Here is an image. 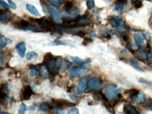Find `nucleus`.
I'll return each instance as SVG.
<instances>
[{
  "label": "nucleus",
  "mask_w": 152,
  "mask_h": 114,
  "mask_svg": "<svg viewBox=\"0 0 152 114\" xmlns=\"http://www.w3.org/2000/svg\"><path fill=\"white\" fill-rule=\"evenodd\" d=\"M121 91V88L117 89V85L112 84L107 85L104 88L105 94L109 99H114Z\"/></svg>",
  "instance_id": "obj_1"
},
{
  "label": "nucleus",
  "mask_w": 152,
  "mask_h": 114,
  "mask_svg": "<svg viewBox=\"0 0 152 114\" xmlns=\"http://www.w3.org/2000/svg\"><path fill=\"white\" fill-rule=\"evenodd\" d=\"M53 103L55 104V107L59 109L62 110L66 107H75L77 104L73 102H70L65 99L52 100Z\"/></svg>",
  "instance_id": "obj_2"
},
{
  "label": "nucleus",
  "mask_w": 152,
  "mask_h": 114,
  "mask_svg": "<svg viewBox=\"0 0 152 114\" xmlns=\"http://www.w3.org/2000/svg\"><path fill=\"white\" fill-rule=\"evenodd\" d=\"M101 83L98 77H91L87 82V88L89 90H99L100 88Z\"/></svg>",
  "instance_id": "obj_3"
},
{
  "label": "nucleus",
  "mask_w": 152,
  "mask_h": 114,
  "mask_svg": "<svg viewBox=\"0 0 152 114\" xmlns=\"http://www.w3.org/2000/svg\"><path fill=\"white\" fill-rule=\"evenodd\" d=\"M89 71V69L83 66L73 68L70 69V76L72 77H76L81 75L87 74Z\"/></svg>",
  "instance_id": "obj_4"
},
{
  "label": "nucleus",
  "mask_w": 152,
  "mask_h": 114,
  "mask_svg": "<svg viewBox=\"0 0 152 114\" xmlns=\"http://www.w3.org/2000/svg\"><path fill=\"white\" fill-rule=\"evenodd\" d=\"M33 94L32 89L30 86H25L21 91L20 99L21 100H27Z\"/></svg>",
  "instance_id": "obj_5"
},
{
  "label": "nucleus",
  "mask_w": 152,
  "mask_h": 114,
  "mask_svg": "<svg viewBox=\"0 0 152 114\" xmlns=\"http://www.w3.org/2000/svg\"><path fill=\"white\" fill-rule=\"evenodd\" d=\"M49 9L54 20L57 23H61L63 21L60 16V13L56 7L53 5H50L49 6Z\"/></svg>",
  "instance_id": "obj_6"
},
{
  "label": "nucleus",
  "mask_w": 152,
  "mask_h": 114,
  "mask_svg": "<svg viewBox=\"0 0 152 114\" xmlns=\"http://www.w3.org/2000/svg\"><path fill=\"white\" fill-rule=\"evenodd\" d=\"M134 38L137 45L141 49L145 42V39L144 34L142 32H137L134 34Z\"/></svg>",
  "instance_id": "obj_7"
},
{
  "label": "nucleus",
  "mask_w": 152,
  "mask_h": 114,
  "mask_svg": "<svg viewBox=\"0 0 152 114\" xmlns=\"http://www.w3.org/2000/svg\"><path fill=\"white\" fill-rule=\"evenodd\" d=\"M87 86V79L85 77L80 78L76 88V92L78 94H82L85 91L86 86Z\"/></svg>",
  "instance_id": "obj_8"
},
{
  "label": "nucleus",
  "mask_w": 152,
  "mask_h": 114,
  "mask_svg": "<svg viewBox=\"0 0 152 114\" xmlns=\"http://www.w3.org/2000/svg\"><path fill=\"white\" fill-rule=\"evenodd\" d=\"M30 23L24 20H18L15 23V26L18 29L23 30H27Z\"/></svg>",
  "instance_id": "obj_9"
},
{
  "label": "nucleus",
  "mask_w": 152,
  "mask_h": 114,
  "mask_svg": "<svg viewBox=\"0 0 152 114\" xmlns=\"http://www.w3.org/2000/svg\"><path fill=\"white\" fill-rule=\"evenodd\" d=\"M15 48L17 50L18 54L20 57L23 58L25 55L26 51V46L25 42H22L18 43L15 46Z\"/></svg>",
  "instance_id": "obj_10"
},
{
  "label": "nucleus",
  "mask_w": 152,
  "mask_h": 114,
  "mask_svg": "<svg viewBox=\"0 0 152 114\" xmlns=\"http://www.w3.org/2000/svg\"><path fill=\"white\" fill-rule=\"evenodd\" d=\"M13 19V16L11 13L7 12H1L0 20L3 23H8Z\"/></svg>",
  "instance_id": "obj_11"
},
{
  "label": "nucleus",
  "mask_w": 152,
  "mask_h": 114,
  "mask_svg": "<svg viewBox=\"0 0 152 114\" xmlns=\"http://www.w3.org/2000/svg\"><path fill=\"white\" fill-rule=\"evenodd\" d=\"M110 24L113 27L119 28L123 26L124 21L120 17H115L112 18L110 20Z\"/></svg>",
  "instance_id": "obj_12"
},
{
  "label": "nucleus",
  "mask_w": 152,
  "mask_h": 114,
  "mask_svg": "<svg viewBox=\"0 0 152 114\" xmlns=\"http://www.w3.org/2000/svg\"><path fill=\"white\" fill-rule=\"evenodd\" d=\"M39 75L42 78L46 79L50 77V73L46 66L42 63L40 64L39 67Z\"/></svg>",
  "instance_id": "obj_13"
},
{
  "label": "nucleus",
  "mask_w": 152,
  "mask_h": 114,
  "mask_svg": "<svg viewBox=\"0 0 152 114\" xmlns=\"http://www.w3.org/2000/svg\"><path fill=\"white\" fill-rule=\"evenodd\" d=\"M26 8L27 10L34 16H36V17H40L41 16L39 11L34 5L27 4H26Z\"/></svg>",
  "instance_id": "obj_14"
},
{
  "label": "nucleus",
  "mask_w": 152,
  "mask_h": 114,
  "mask_svg": "<svg viewBox=\"0 0 152 114\" xmlns=\"http://www.w3.org/2000/svg\"><path fill=\"white\" fill-rule=\"evenodd\" d=\"M12 41H13L11 39H9V38H7L4 36L1 35V37H0V46H1V48H4L7 45L11 44Z\"/></svg>",
  "instance_id": "obj_15"
},
{
  "label": "nucleus",
  "mask_w": 152,
  "mask_h": 114,
  "mask_svg": "<svg viewBox=\"0 0 152 114\" xmlns=\"http://www.w3.org/2000/svg\"><path fill=\"white\" fill-rule=\"evenodd\" d=\"M132 99L134 102H144L145 99V95L143 92H139L137 95L132 97Z\"/></svg>",
  "instance_id": "obj_16"
},
{
  "label": "nucleus",
  "mask_w": 152,
  "mask_h": 114,
  "mask_svg": "<svg viewBox=\"0 0 152 114\" xmlns=\"http://www.w3.org/2000/svg\"><path fill=\"white\" fill-rule=\"evenodd\" d=\"M51 108H51V106L47 102H42L39 106V109L40 110L44 113L48 112Z\"/></svg>",
  "instance_id": "obj_17"
},
{
  "label": "nucleus",
  "mask_w": 152,
  "mask_h": 114,
  "mask_svg": "<svg viewBox=\"0 0 152 114\" xmlns=\"http://www.w3.org/2000/svg\"><path fill=\"white\" fill-rule=\"evenodd\" d=\"M124 110L125 113H127V114H131V113L137 114V113H139V112L135 108V107H133L132 105H125L124 107Z\"/></svg>",
  "instance_id": "obj_18"
},
{
  "label": "nucleus",
  "mask_w": 152,
  "mask_h": 114,
  "mask_svg": "<svg viewBox=\"0 0 152 114\" xmlns=\"http://www.w3.org/2000/svg\"><path fill=\"white\" fill-rule=\"evenodd\" d=\"M73 3L70 1H67L64 5V10L66 13L69 14L74 9Z\"/></svg>",
  "instance_id": "obj_19"
},
{
  "label": "nucleus",
  "mask_w": 152,
  "mask_h": 114,
  "mask_svg": "<svg viewBox=\"0 0 152 114\" xmlns=\"http://www.w3.org/2000/svg\"><path fill=\"white\" fill-rule=\"evenodd\" d=\"M72 65V63L71 61H69L68 60H64V61L63 66H62V68H61L60 70H61L62 72L65 71L66 70H67Z\"/></svg>",
  "instance_id": "obj_20"
},
{
  "label": "nucleus",
  "mask_w": 152,
  "mask_h": 114,
  "mask_svg": "<svg viewBox=\"0 0 152 114\" xmlns=\"http://www.w3.org/2000/svg\"><path fill=\"white\" fill-rule=\"evenodd\" d=\"M54 43L56 44V45H68L71 46V47H75V45L72 44L71 43L67 42H64V41H61V40L58 39H56L54 41Z\"/></svg>",
  "instance_id": "obj_21"
},
{
  "label": "nucleus",
  "mask_w": 152,
  "mask_h": 114,
  "mask_svg": "<svg viewBox=\"0 0 152 114\" xmlns=\"http://www.w3.org/2000/svg\"><path fill=\"white\" fill-rule=\"evenodd\" d=\"M29 66L31 68V71H30V76L34 77L37 75L39 73V70L37 69L35 66L33 65H31Z\"/></svg>",
  "instance_id": "obj_22"
},
{
  "label": "nucleus",
  "mask_w": 152,
  "mask_h": 114,
  "mask_svg": "<svg viewBox=\"0 0 152 114\" xmlns=\"http://www.w3.org/2000/svg\"><path fill=\"white\" fill-rule=\"evenodd\" d=\"M69 58L72 61L78 64L80 66H82L83 61L80 58L78 57H74V56H70Z\"/></svg>",
  "instance_id": "obj_23"
},
{
  "label": "nucleus",
  "mask_w": 152,
  "mask_h": 114,
  "mask_svg": "<svg viewBox=\"0 0 152 114\" xmlns=\"http://www.w3.org/2000/svg\"><path fill=\"white\" fill-rule=\"evenodd\" d=\"M55 58V56L51 53H47L44 55L43 62H49V61H51Z\"/></svg>",
  "instance_id": "obj_24"
},
{
  "label": "nucleus",
  "mask_w": 152,
  "mask_h": 114,
  "mask_svg": "<svg viewBox=\"0 0 152 114\" xmlns=\"http://www.w3.org/2000/svg\"><path fill=\"white\" fill-rule=\"evenodd\" d=\"M38 56V54L37 53L35 52L31 51L27 53L26 57V59L30 61L33 59L37 58Z\"/></svg>",
  "instance_id": "obj_25"
},
{
  "label": "nucleus",
  "mask_w": 152,
  "mask_h": 114,
  "mask_svg": "<svg viewBox=\"0 0 152 114\" xmlns=\"http://www.w3.org/2000/svg\"><path fill=\"white\" fill-rule=\"evenodd\" d=\"M132 4L136 9H139L143 5L142 2L140 0H133Z\"/></svg>",
  "instance_id": "obj_26"
},
{
  "label": "nucleus",
  "mask_w": 152,
  "mask_h": 114,
  "mask_svg": "<svg viewBox=\"0 0 152 114\" xmlns=\"http://www.w3.org/2000/svg\"><path fill=\"white\" fill-rule=\"evenodd\" d=\"M87 5L88 10H91L93 9L95 6L94 0H88L87 1Z\"/></svg>",
  "instance_id": "obj_27"
},
{
  "label": "nucleus",
  "mask_w": 152,
  "mask_h": 114,
  "mask_svg": "<svg viewBox=\"0 0 152 114\" xmlns=\"http://www.w3.org/2000/svg\"><path fill=\"white\" fill-rule=\"evenodd\" d=\"M26 109H27V107H26V105L23 103V104H22V105H21V107H20V108H19V110H18V114H24L26 110Z\"/></svg>",
  "instance_id": "obj_28"
},
{
  "label": "nucleus",
  "mask_w": 152,
  "mask_h": 114,
  "mask_svg": "<svg viewBox=\"0 0 152 114\" xmlns=\"http://www.w3.org/2000/svg\"><path fill=\"white\" fill-rule=\"evenodd\" d=\"M93 41V40L91 38H88V37H85L84 38L83 41L82 42V45H84V46H86V45H88L89 43Z\"/></svg>",
  "instance_id": "obj_29"
},
{
  "label": "nucleus",
  "mask_w": 152,
  "mask_h": 114,
  "mask_svg": "<svg viewBox=\"0 0 152 114\" xmlns=\"http://www.w3.org/2000/svg\"><path fill=\"white\" fill-rule=\"evenodd\" d=\"M0 4L4 9H6V10H9L10 9V6L8 5L7 3L3 0H0Z\"/></svg>",
  "instance_id": "obj_30"
},
{
  "label": "nucleus",
  "mask_w": 152,
  "mask_h": 114,
  "mask_svg": "<svg viewBox=\"0 0 152 114\" xmlns=\"http://www.w3.org/2000/svg\"><path fill=\"white\" fill-rule=\"evenodd\" d=\"M77 36L80 37H83L86 35V33L84 31L82 30H80V31H77L75 34Z\"/></svg>",
  "instance_id": "obj_31"
},
{
  "label": "nucleus",
  "mask_w": 152,
  "mask_h": 114,
  "mask_svg": "<svg viewBox=\"0 0 152 114\" xmlns=\"http://www.w3.org/2000/svg\"><path fill=\"white\" fill-rule=\"evenodd\" d=\"M67 114H79V110L78 109L76 108H72V109L70 110H69Z\"/></svg>",
  "instance_id": "obj_32"
},
{
  "label": "nucleus",
  "mask_w": 152,
  "mask_h": 114,
  "mask_svg": "<svg viewBox=\"0 0 152 114\" xmlns=\"http://www.w3.org/2000/svg\"><path fill=\"white\" fill-rule=\"evenodd\" d=\"M124 8V4H118L115 7L114 10L115 11H121Z\"/></svg>",
  "instance_id": "obj_33"
},
{
  "label": "nucleus",
  "mask_w": 152,
  "mask_h": 114,
  "mask_svg": "<svg viewBox=\"0 0 152 114\" xmlns=\"http://www.w3.org/2000/svg\"><path fill=\"white\" fill-rule=\"evenodd\" d=\"M139 82L145 84L147 85L148 86H152V83L151 82H148L147 80H145L144 78H140L139 80Z\"/></svg>",
  "instance_id": "obj_34"
},
{
  "label": "nucleus",
  "mask_w": 152,
  "mask_h": 114,
  "mask_svg": "<svg viewBox=\"0 0 152 114\" xmlns=\"http://www.w3.org/2000/svg\"><path fill=\"white\" fill-rule=\"evenodd\" d=\"M8 1L9 4L10 6V8L13 10H16L17 9L16 4L13 2L11 0H7Z\"/></svg>",
  "instance_id": "obj_35"
},
{
  "label": "nucleus",
  "mask_w": 152,
  "mask_h": 114,
  "mask_svg": "<svg viewBox=\"0 0 152 114\" xmlns=\"http://www.w3.org/2000/svg\"><path fill=\"white\" fill-rule=\"evenodd\" d=\"M139 56L140 58L144 60H146L148 58L147 54L144 51H141L140 53Z\"/></svg>",
  "instance_id": "obj_36"
},
{
  "label": "nucleus",
  "mask_w": 152,
  "mask_h": 114,
  "mask_svg": "<svg viewBox=\"0 0 152 114\" xmlns=\"http://www.w3.org/2000/svg\"><path fill=\"white\" fill-rule=\"evenodd\" d=\"M131 64H132L133 67L138 66L137 61V60L135 59L134 58H132L131 59Z\"/></svg>",
  "instance_id": "obj_37"
},
{
  "label": "nucleus",
  "mask_w": 152,
  "mask_h": 114,
  "mask_svg": "<svg viewBox=\"0 0 152 114\" xmlns=\"http://www.w3.org/2000/svg\"><path fill=\"white\" fill-rule=\"evenodd\" d=\"M49 2L55 4H59L62 2V0H48Z\"/></svg>",
  "instance_id": "obj_38"
},
{
  "label": "nucleus",
  "mask_w": 152,
  "mask_h": 114,
  "mask_svg": "<svg viewBox=\"0 0 152 114\" xmlns=\"http://www.w3.org/2000/svg\"><path fill=\"white\" fill-rule=\"evenodd\" d=\"M68 95L69 98H70V99L72 100L77 101V99H78L77 96H75V95H73V94H68Z\"/></svg>",
  "instance_id": "obj_39"
},
{
  "label": "nucleus",
  "mask_w": 152,
  "mask_h": 114,
  "mask_svg": "<svg viewBox=\"0 0 152 114\" xmlns=\"http://www.w3.org/2000/svg\"><path fill=\"white\" fill-rule=\"evenodd\" d=\"M146 108L150 110H152V100L151 101L149 102L146 105Z\"/></svg>",
  "instance_id": "obj_40"
},
{
  "label": "nucleus",
  "mask_w": 152,
  "mask_h": 114,
  "mask_svg": "<svg viewBox=\"0 0 152 114\" xmlns=\"http://www.w3.org/2000/svg\"><path fill=\"white\" fill-rule=\"evenodd\" d=\"M36 109L35 106L34 105H31V106H29L28 108L26 109V110H30V111H32V110H34Z\"/></svg>",
  "instance_id": "obj_41"
},
{
  "label": "nucleus",
  "mask_w": 152,
  "mask_h": 114,
  "mask_svg": "<svg viewBox=\"0 0 152 114\" xmlns=\"http://www.w3.org/2000/svg\"><path fill=\"white\" fill-rule=\"evenodd\" d=\"M122 36V38L124 41H125V42H127L128 41V40H129V37H128L127 34H124Z\"/></svg>",
  "instance_id": "obj_42"
},
{
  "label": "nucleus",
  "mask_w": 152,
  "mask_h": 114,
  "mask_svg": "<svg viewBox=\"0 0 152 114\" xmlns=\"http://www.w3.org/2000/svg\"><path fill=\"white\" fill-rule=\"evenodd\" d=\"M90 37L91 38H95L96 37V33L95 32H93V31H91V32H90L89 34Z\"/></svg>",
  "instance_id": "obj_43"
},
{
  "label": "nucleus",
  "mask_w": 152,
  "mask_h": 114,
  "mask_svg": "<svg viewBox=\"0 0 152 114\" xmlns=\"http://www.w3.org/2000/svg\"><path fill=\"white\" fill-rule=\"evenodd\" d=\"M127 2V0H117L116 3L118 4H125Z\"/></svg>",
  "instance_id": "obj_44"
},
{
  "label": "nucleus",
  "mask_w": 152,
  "mask_h": 114,
  "mask_svg": "<svg viewBox=\"0 0 152 114\" xmlns=\"http://www.w3.org/2000/svg\"><path fill=\"white\" fill-rule=\"evenodd\" d=\"M75 87V85L73 84L72 85V86H70V87H68V88H67V92H71V91H72V89H73V88H74Z\"/></svg>",
  "instance_id": "obj_45"
},
{
  "label": "nucleus",
  "mask_w": 152,
  "mask_h": 114,
  "mask_svg": "<svg viewBox=\"0 0 152 114\" xmlns=\"http://www.w3.org/2000/svg\"><path fill=\"white\" fill-rule=\"evenodd\" d=\"M93 97H94V99L96 100L99 101L100 100V97L97 94H94Z\"/></svg>",
  "instance_id": "obj_46"
},
{
  "label": "nucleus",
  "mask_w": 152,
  "mask_h": 114,
  "mask_svg": "<svg viewBox=\"0 0 152 114\" xmlns=\"http://www.w3.org/2000/svg\"><path fill=\"white\" fill-rule=\"evenodd\" d=\"M150 54H151V58H150V59H151V61L152 63V47H151V49H150Z\"/></svg>",
  "instance_id": "obj_47"
},
{
  "label": "nucleus",
  "mask_w": 152,
  "mask_h": 114,
  "mask_svg": "<svg viewBox=\"0 0 152 114\" xmlns=\"http://www.w3.org/2000/svg\"><path fill=\"white\" fill-rule=\"evenodd\" d=\"M121 53H126V50H123L122 51H121Z\"/></svg>",
  "instance_id": "obj_48"
},
{
  "label": "nucleus",
  "mask_w": 152,
  "mask_h": 114,
  "mask_svg": "<svg viewBox=\"0 0 152 114\" xmlns=\"http://www.w3.org/2000/svg\"></svg>",
  "instance_id": "obj_49"
}]
</instances>
